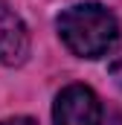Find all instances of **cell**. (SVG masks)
Instances as JSON below:
<instances>
[{"label":"cell","instance_id":"6da1fadb","mask_svg":"<svg viewBox=\"0 0 122 125\" xmlns=\"http://www.w3.org/2000/svg\"><path fill=\"white\" fill-rule=\"evenodd\" d=\"M64 47L79 58H102L119 38L116 18L102 3H76L64 9L55 21Z\"/></svg>","mask_w":122,"mask_h":125},{"label":"cell","instance_id":"7a4b0ae2","mask_svg":"<svg viewBox=\"0 0 122 125\" xmlns=\"http://www.w3.org/2000/svg\"><path fill=\"white\" fill-rule=\"evenodd\" d=\"M55 125H102V102L87 84H67L52 105Z\"/></svg>","mask_w":122,"mask_h":125},{"label":"cell","instance_id":"3957f363","mask_svg":"<svg viewBox=\"0 0 122 125\" xmlns=\"http://www.w3.org/2000/svg\"><path fill=\"white\" fill-rule=\"evenodd\" d=\"M26 55H29V29L23 18L6 0H0V64L18 67L26 61Z\"/></svg>","mask_w":122,"mask_h":125},{"label":"cell","instance_id":"277c9868","mask_svg":"<svg viewBox=\"0 0 122 125\" xmlns=\"http://www.w3.org/2000/svg\"><path fill=\"white\" fill-rule=\"evenodd\" d=\"M0 125H38V122L29 119V116H9V119H3Z\"/></svg>","mask_w":122,"mask_h":125},{"label":"cell","instance_id":"5b68a950","mask_svg":"<svg viewBox=\"0 0 122 125\" xmlns=\"http://www.w3.org/2000/svg\"><path fill=\"white\" fill-rule=\"evenodd\" d=\"M111 73H113V79H116V84L122 87V58H119V61H113V64H111Z\"/></svg>","mask_w":122,"mask_h":125}]
</instances>
